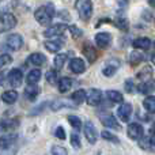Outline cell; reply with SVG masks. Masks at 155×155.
<instances>
[{
	"label": "cell",
	"instance_id": "obj_1",
	"mask_svg": "<svg viewBox=\"0 0 155 155\" xmlns=\"http://www.w3.org/2000/svg\"><path fill=\"white\" fill-rule=\"evenodd\" d=\"M54 14H56V11H54V5L52 4V3H48L46 5H42V7H40L37 11H35L34 18L40 25H42V26H48V25H51Z\"/></svg>",
	"mask_w": 155,
	"mask_h": 155
},
{
	"label": "cell",
	"instance_id": "obj_2",
	"mask_svg": "<svg viewBox=\"0 0 155 155\" xmlns=\"http://www.w3.org/2000/svg\"><path fill=\"white\" fill-rule=\"evenodd\" d=\"M75 8L79 14L80 19L83 21H88L93 15V3L91 0H76Z\"/></svg>",
	"mask_w": 155,
	"mask_h": 155
},
{
	"label": "cell",
	"instance_id": "obj_3",
	"mask_svg": "<svg viewBox=\"0 0 155 155\" xmlns=\"http://www.w3.org/2000/svg\"><path fill=\"white\" fill-rule=\"evenodd\" d=\"M16 26V18L11 12H3L0 15V33L8 31Z\"/></svg>",
	"mask_w": 155,
	"mask_h": 155
},
{
	"label": "cell",
	"instance_id": "obj_4",
	"mask_svg": "<svg viewBox=\"0 0 155 155\" xmlns=\"http://www.w3.org/2000/svg\"><path fill=\"white\" fill-rule=\"evenodd\" d=\"M22 45H23V38L19 34H11L5 40L3 49H7V51H19L22 48Z\"/></svg>",
	"mask_w": 155,
	"mask_h": 155
},
{
	"label": "cell",
	"instance_id": "obj_5",
	"mask_svg": "<svg viewBox=\"0 0 155 155\" xmlns=\"http://www.w3.org/2000/svg\"><path fill=\"white\" fill-rule=\"evenodd\" d=\"M84 136L90 144H95L97 139H98V134H97V128L91 121H87L84 124Z\"/></svg>",
	"mask_w": 155,
	"mask_h": 155
},
{
	"label": "cell",
	"instance_id": "obj_6",
	"mask_svg": "<svg viewBox=\"0 0 155 155\" xmlns=\"http://www.w3.org/2000/svg\"><path fill=\"white\" fill-rule=\"evenodd\" d=\"M67 29H68L67 25L57 23V25H53V26L48 27V29L44 31V35H45V37H48V38H51V37H59V35H61Z\"/></svg>",
	"mask_w": 155,
	"mask_h": 155
},
{
	"label": "cell",
	"instance_id": "obj_7",
	"mask_svg": "<svg viewBox=\"0 0 155 155\" xmlns=\"http://www.w3.org/2000/svg\"><path fill=\"white\" fill-rule=\"evenodd\" d=\"M117 116L123 123H128L132 116V105L131 104H123L121 102L120 107L117 109Z\"/></svg>",
	"mask_w": 155,
	"mask_h": 155
},
{
	"label": "cell",
	"instance_id": "obj_8",
	"mask_svg": "<svg viewBox=\"0 0 155 155\" xmlns=\"http://www.w3.org/2000/svg\"><path fill=\"white\" fill-rule=\"evenodd\" d=\"M86 101H87V104L90 105V106H97V105H99L102 101L101 90H98V88H91V90L88 91V94L86 95Z\"/></svg>",
	"mask_w": 155,
	"mask_h": 155
},
{
	"label": "cell",
	"instance_id": "obj_9",
	"mask_svg": "<svg viewBox=\"0 0 155 155\" xmlns=\"http://www.w3.org/2000/svg\"><path fill=\"white\" fill-rule=\"evenodd\" d=\"M143 132H144L143 131V127L137 123H131L128 125V128H127V134H128V136L134 140H139L140 137L143 136Z\"/></svg>",
	"mask_w": 155,
	"mask_h": 155
},
{
	"label": "cell",
	"instance_id": "obj_10",
	"mask_svg": "<svg viewBox=\"0 0 155 155\" xmlns=\"http://www.w3.org/2000/svg\"><path fill=\"white\" fill-rule=\"evenodd\" d=\"M22 80H23V75H22L21 70L15 68V70L10 71V74H8V82H10V84L14 88L19 87V86L22 84Z\"/></svg>",
	"mask_w": 155,
	"mask_h": 155
},
{
	"label": "cell",
	"instance_id": "obj_11",
	"mask_svg": "<svg viewBox=\"0 0 155 155\" xmlns=\"http://www.w3.org/2000/svg\"><path fill=\"white\" fill-rule=\"evenodd\" d=\"M95 44L102 49H106L112 44V35L109 33H98L95 35Z\"/></svg>",
	"mask_w": 155,
	"mask_h": 155
},
{
	"label": "cell",
	"instance_id": "obj_12",
	"mask_svg": "<svg viewBox=\"0 0 155 155\" xmlns=\"http://www.w3.org/2000/svg\"><path fill=\"white\" fill-rule=\"evenodd\" d=\"M101 123L104 124L105 127H107V128H113V129H121V125L117 123V120H116L114 116L112 114H102L101 117Z\"/></svg>",
	"mask_w": 155,
	"mask_h": 155
},
{
	"label": "cell",
	"instance_id": "obj_13",
	"mask_svg": "<svg viewBox=\"0 0 155 155\" xmlns=\"http://www.w3.org/2000/svg\"><path fill=\"white\" fill-rule=\"evenodd\" d=\"M118 65H120V63H118L117 60H110V61H107L106 64H105L104 70H102V74H104L105 76H113L117 72Z\"/></svg>",
	"mask_w": 155,
	"mask_h": 155
},
{
	"label": "cell",
	"instance_id": "obj_14",
	"mask_svg": "<svg viewBox=\"0 0 155 155\" xmlns=\"http://www.w3.org/2000/svg\"><path fill=\"white\" fill-rule=\"evenodd\" d=\"M83 54H84V57H87L88 63H94L97 60V56H98L95 52V48L90 42H86L83 45Z\"/></svg>",
	"mask_w": 155,
	"mask_h": 155
},
{
	"label": "cell",
	"instance_id": "obj_15",
	"mask_svg": "<svg viewBox=\"0 0 155 155\" xmlns=\"http://www.w3.org/2000/svg\"><path fill=\"white\" fill-rule=\"evenodd\" d=\"M38 94H40V87L37 86V83H29V86L25 90V97L29 101H34L38 97Z\"/></svg>",
	"mask_w": 155,
	"mask_h": 155
},
{
	"label": "cell",
	"instance_id": "obj_16",
	"mask_svg": "<svg viewBox=\"0 0 155 155\" xmlns=\"http://www.w3.org/2000/svg\"><path fill=\"white\" fill-rule=\"evenodd\" d=\"M16 140L15 134H5L4 136L0 137V150H5V148L11 147Z\"/></svg>",
	"mask_w": 155,
	"mask_h": 155
},
{
	"label": "cell",
	"instance_id": "obj_17",
	"mask_svg": "<svg viewBox=\"0 0 155 155\" xmlns=\"http://www.w3.org/2000/svg\"><path fill=\"white\" fill-rule=\"evenodd\" d=\"M70 70L74 74H83L86 70V64L82 59H72L70 63Z\"/></svg>",
	"mask_w": 155,
	"mask_h": 155
},
{
	"label": "cell",
	"instance_id": "obj_18",
	"mask_svg": "<svg viewBox=\"0 0 155 155\" xmlns=\"http://www.w3.org/2000/svg\"><path fill=\"white\" fill-rule=\"evenodd\" d=\"M76 106V104L75 102H71V101H67V99H59V101H54L53 104L51 105V109L53 110V112H57V110H60V109H63V107H75Z\"/></svg>",
	"mask_w": 155,
	"mask_h": 155
},
{
	"label": "cell",
	"instance_id": "obj_19",
	"mask_svg": "<svg viewBox=\"0 0 155 155\" xmlns=\"http://www.w3.org/2000/svg\"><path fill=\"white\" fill-rule=\"evenodd\" d=\"M135 49H142V51H147L150 49L151 46V41L150 38H146V37H140V38H136V40L132 42Z\"/></svg>",
	"mask_w": 155,
	"mask_h": 155
},
{
	"label": "cell",
	"instance_id": "obj_20",
	"mask_svg": "<svg viewBox=\"0 0 155 155\" xmlns=\"http://www.w3.org/2000/svg\"><path fill=\"white\" fill-rule=\"evenodd\" d=\"M45 61H46V57H45V54H42V53H33V54H30V57H29V63H31L33 65H35V67H41L42 64H45Z\"/></svg>",
	"mask_w": 155,
	"mask_h": 155
},
{
	"label": "cell",
	"instance_id": "obj_21",
	"mask_svg": "<svg viewBox=\"0 0 155 155\" xmlns=\"http://www.w3.org/2000/svg\"><path fill=\"white\" fill-rule=\"evenodd\" d=\"M44 46H45V48L48 49V52H52V53H56V52H59L60 49L63 48V41H59V40L46 41V42L44 44Z\"/></svg>",
	"mask_w": 155,
	"mask_h": 155
},
{
	"label": "cell",
	"instance_id": "obj_22",
	"mask_svg": "<svg viewBox=\"0 0 155 155\" xmlns=\"http://www.w3.org/2000/svg\"><path fill=\"white\" fill-rule=\"evenodd\" d=\"M137 90H139V93H142V94H150V93H153V90H154V80L153 79L144 80L142 84H139Z\"/></svg>",
	"mask_w": 155,
	"mask_h": 155
},
{
	"label": "cell",
	"instance_id": "obj_23",
	"mask_svg": "<svg viewBox=\"0 0 155 155\" xmlns=\"http://www.w3.org/2000/svg\"><path fill=\"white\" fill-rule=\"evenodd\" d=\"M106 98L109 99L112 104H121L124 101L123 98V94L118 93V91H114V90H109L106 91Z\"/></svg>",
	"mask_w": 155,
	"mask_h": 155
},
{
	"label": "cell",
	"instance_id": "obj_24",
	"mask_svg": "<svg viewBox=\"0 0 155 155\" xmlns=\"http://www.w3.org/2000/svg\"><path fill=\"white\" fill-rule=\"evenodd\" d=\"M2 99L5 102V104L12 105V104H15L16 99H18V93H16V91H14V90L5 91V93H3Z\"/></svg>",
	"mask_w": 155,
	"mask_h": 155
},
{
	"label": "cell",
	"instance_id": "obj_25",
	"mask_svg": "<svg viewBox=\"0 0 155 155\" xmlns=\"http://www.w3.org/2000/svg\"><path fill=\"white\" fill-rule=\"evenodd\" d=\"M139 146L144 150H153L154 146H155V142L151 136H142L139 139Z\"/></svg>",
	"mask_w": 155,
	"mask_h": 155
},
{
	"label": "cell",
	"instance_id": "obj_26",
	"mask_svg": "<svg viewBox=\"0 0 155 155\" xmlns=\"http://www.w3.org/2000/svg\"><path fill=\"white\" fill-rule=\"evenodd\" d=\"M72 87V80L70 78H61L59 80V91L60 93H67Z\"/></svg>",
	"mask_w": 155,
	"mask_h": 155
},
{
	"label": "cell",
	"instance_id": "obj_27",
	"mask_svg": "<svg viewBox=\"0 0 155 155\" xmlns=\"http://www.w3.org/2000/svg\"><path fill=\"white\" fill-rule=\"evenodd\" d=\"M143 60H144V54L137 51L132 52V53L129 54V63H131V65H139Z\"/></svg>",
	"mask_w": 155,
	"mask_h": 155
},
{
	"label": "cell",
	"instance_id": "obj_28",
	"mask_svg": "<svg viewBox=\"0 0 155 155\" xmlns=\"http://www.w3.org/2000/svg\"><path fill=\"white\" fill-rule=\"evenodd\" d=\"M86 95H87V94H86L84 90H76L75 93L72 94L71 99H72L76 105H80V104H83V102L86 101Z\"/></svg>",
	"mask_w": 155,
	"mask_h": 155
},
{
	"label": "cell",
	"instance_id": "obj_29",
	"mask_svg": "<svg viewBox=\"0 0 155 155\" xmlns=\"http://www.w3.org/2000/svg\"><path fill=\"white\" fill-rule=\"evenodd\" d=\"M40 79H41V71L38 70V68H35V70L29 72V75L26 78V82L27 83H38Z\"/></svg>",
	"mask_w": 155,
	"mask_h": 155
},
{
	"label": "cell",
	"instance_id": "obj_30",
	"mask_svg": "<svg viewBox=\"0 0 155 155\" xmlns=\"http://www.w3.org/2000/svg\"><path fill=\"white\" fill-rule=\"evenodd\" d=\"M143 106H144V109L147 110L148 113H154L155 112V97H153V95L147 97V98L143 101Z\"/></svg>",
	"mask_w": 155,
	"mask_h": 155
},
{
	"label": "cell",
	"instance_id": "obj_31",
	"mask_svg": "<svg viewBox=\"0 0 155 155\" xmlns=\"http://www.w3.org/2000/svg\"><path fill=\"white\" fill-rule=\"evenodd\" d=\"M65 61H67V54H64V53H63V54H57V56L54 57V60H53L54 68H56L57 71L61 70V68L64 67Z\"/></svg>",
	"mask_w": 155,
	"mask_h": 155
},
{
	"label": "cell",
	"instance_id": "obj_32",
	"mask_svg": "<svg viewBox=\"0 0 155 155\" xmlns=\"http://www.w3.org/2000/svg\"><path fill=\"white\" fill-rule=\"evenodd\" d=\"M116 26H117L120 30H123V31H127V30H128V27H129L128 19L124 18V16H121V18H117V21H116Z\"/></svg>",
	"mask_w": 155,
	"mask_h": 155
},
{
	"label": "cell",
	"instance_id": "obj_33",
	"mask_svg": "<svg viewBox=\"0 0 155 155\" xmlns=\"http://www.w3.org/2000/svg\"><path fill=\"white\" fill-rule=\"evenodd\" d=\"M46 82L49 83V84H56L57 82V70H51L46 72Z\"/></svg>",
	"mask_w": 155,
	"mask_h": 155
},
{
	"label": "cell",
	"instance_id": "obj_34",
	"mask_svg": "<svg viewBox=\"0 0 155 155\" xmlns=\"http://www.w3.org/2000/svg\"><path fill=\"white\" fill-rule=\"evenodd\" d=\"M101 136H102V139L109 140V142H113V143H118V142H120V140H118V137L114 136V135H113L112 132H109V131H102Z\"/></svg>",
	"mask_w": 155,
	"mask_h": 155
},
{
	"label": "cell",
	"instance_id": "obj_35",
	"mask_svg": "<svg viewBox=\"0 0 155 155\" xmlns=\"http://www.w3.org/2000/svg\"><path fill=\"white\" fill-rule=\"evenodd\" d=\"M68 121H70V124L76 129V131L82 128V121H80V118L76 117V116H68Z\"/></svg>",
	"mask_w": 155,
	"mask_h": 155
},
{
	"label": "cell",
	"instance_id": "obj_36",
	"mask_svg": "<svg viewBox=\"0 0 155 155\" xmlns=\"http://www.w3.org/2000/svg\"><path fill=\"white\" fill-rule=\"evenodd\" d=\"M151 75H153V71H151V68L150 67H146V68H143L142 72L137 74V78L147 80V79H151Z\"/></svg>",
	"mask_w": 155,
	"mask_h": 155
},
{
	"label": "cell",
	"instance_id": "obj_37",
	"mask_svg": "<svg viewBox=\"0 0 155 155\" xmlns=\"http://www.w3.org/2000/svg\"><path fill=\"white\" fill-rule=\"evenodd\" d=\"M11 61H12V57H11L8 53L0 54V68H3V67H5V65H8Z\"/></svg>",
	"mask_w": 155,
	"mask_h": 155
},
{
	"label": "cell",
	"instance_id": "obj_38",
	"mask_svg": "<svg viewBox=\"0 0 155 155\" xmlns=\"http://www.w3.org/2000/svg\"><path fill=\"white\" fill-rule=\"evenodd\" d=\"M68 30L71 31V34H72L74 38H79L80 35H82V30H80L79 27H76L75 25H71V26L68 27Z\"/></svg>",
	"mask_w": 155,
	"mask_h": 155
},
{
	"label": "cell",
	"instance_id": "obj_39",
	"mask_svg": "<svg viewBox=\"0 0 155 155\" xmlns=\"http://www.w3.org/2000/svg\"><path fill=\"white\" fill-rule=\"evenodd\" d=\"M54 136L57 137V139L60 140H64L65 139V131L63 127H57L56 129H54Z\"/></svg>",
	"mask_w": 155,
	"mask_h": 155
},
{
	"label": "cell",
	"instance_id": "obj_40",
	"mask_svg": "<svg viewBox=\"0 0 155 155\" xmlns=\"http://www.w3.org/2000/svg\"><path fill=\"white\" fill-rule=\"evenodd\" d=\"M71 144H72L74 148H80V139L78 136V134L71 135Z\"/></svg>",
	"mask_w": 155,
	"mask_h": 155
},
{
	"label": "cell",
	"instance_id": "obj_41",
	"mask_svg": "<svg viewBox=\"0 0 155 155\" xmlns=\"http://www.w3.org/2000/svg\"><path fill=\"white\" fill-rule=\"evenodd\" d=\"M52 154L53 155H67V150L63 147H59V146H54V147H52Z\"/></svg>",
	"mask_w": 155,
	"mask_h": 155
},
{
	"label": "cell",
	"instance_id": "obj_42",
	"mask_svg": "<svg viewBox=\"0 0 155 155\" xmlns=\"http://www.w3.org/2000/svg\"><path fill=\"white\" fill-rule=\"evenodd\" d=\"M125 91L127 93H132L134 91V83H132V80H128L125 83Z\"/></svg>",
	"mask_w": 155,
	"mask_h": 155
},
{
	"label": "cell",
	"instance_id": "obj_43",
	"mask_svg": "<svg viewBox=\"0 0 155 155\" xmlns=\"http://www.w3.org/2000/svg\"><path fill=\"white\" fill-rule=\"evenodd\" d=\"M4 79H5V75H4V74H0V84H3V83H4Z\"/></svg>",
	"mask_w": 155,
	"mask_h": 155
},
{
	"label": "cell",
	"instance_id": "obj_44",
	"mask_svg": "<svg viewBox=\"0 0 155 155\" xmlns=\"http://www.w3.org/2000/svg\"><path fill=\"white\" fill-rule=\"evenodd\" d=\"M151 132H153V134L155 135V121L153 123V128H151Z\"/></svg>",
	"mask_w": 155,
	"mask_h": 155
},
{
	"label": "cell",
	"instance_id": "obj_45",
	"mask_svg": "<svg viewBox=\"0 0 155 155\" xmlns=\"http://www.w3.org/2000/svg\"><path fill=\"white\" fill-rule=\"evenodd\" d=\"M150 2V4H153V5H155V0H148Z\"/></svg>",
	"mask_w": 155,
	"mask_h": 155
},
{
	"label": "cell",
	"instance_id": "obj_46",
	"mask_svg": "<svg viewBox=\"0 0 155 155\" xmlns=\"http://www.w3.org/2000/svg\"><path fill=\"white\" fill-rule=\"evenodd\" d=\"M154 46H155V42H154Z\"/></svg>",
	"mask_w": 155,
	"mask_h": 155
}]
</instances>
